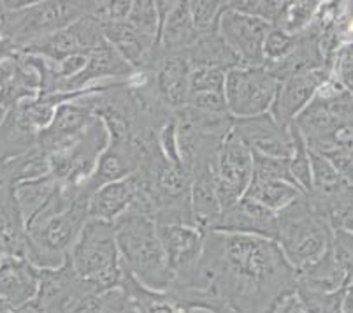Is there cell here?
Segmentation results:
<instances>
[{
	"label": "cell",
	"mask_w": 353,
	"mask_h": 313,
	"mask_svg": "<svg viewBox=\"0 0 353 313\" xmlns=\"http://www.w3.org/2000/svg\"><path fill=\"white\" fill-rule=\"evenodd\" d=\"M320 2L314 0H299V2H285L283 11L272 28H280L281 32L297 35L306 30L319 11Z\"/></svg>",
	"instance_id": "cell-30"
},
{
	"label": "cell",
	"mask_w": 353,
	"mask_h": 313,
	"mask_svg": "<svg viewBox=\"0 0 353 313\" xmlns=\"http://www.w3.org/2000/svg\"><path fill=\"white\" fill-rule=\"evenodd\" d=\"M134 76L136 70L125 62L123 57L111 44L105 43L104 46L88 55L85 69L63 86V93L79 92L99 83L125 82Z\"/></svg>",
	"instance_id": "cell-19"
},
{
	"label": "cell",
	"mask_w": 353,
	"mask_h": 313,
	"mask_svg": "<svg viewBox=\"0 0 353 313\" xmlns=\"http://www.w3.org/2000/svg\"><path fill=\"white\" fill-rule=\"evenodd\" d=\"M272 313H307V312H306V308L301 305V301L297 299V296L292 294V296H288L287 299H283L280 305L276 306L274 312Z\"/></svg>",
	"instance_id": "cell-43"
},
{
	"label": "cell",
	"mask_w": 353,
	"mask_h": 313,
	"mask_svg": "<svg viewBox=\"0 0 353 313\" xmlns=\"http://www.w3.org/2000/svg\"><path fill=\"white\" fill-rule=\"evenodd\" d=\"M223 9H225V2H220V0H192L188 2V11H190L192 21L199 34L216 30L218 19H220Z\"/></svg>",
	"instance_id": "cell-35"
},
{
	"label": "cell",
	"mask_w": 353,
	"mask_h": 313,
	"mask_svg": "<svg viewBox=\"0 0 353 313\" xmlns=\"http://www.w3.org/2000/svg\"><path fill=\"white\" fill-rule=\"evenodd\" d=\"M160 243L172 273V283L187 282L204 248V234L190 225H157Z\"/></svg>",
	"instance_id": "cell-15"
},
{
	"label": "cell",
	"mask_w": 353,
	"mask_h": 313,
	"mask_svg": "<svg viewBox=\"0 0 353 313\" xmlns=\"http://www.w3.org/2000/svg\"><path fill=\"white\" fill-rule=\"evenodd\" d=\"M59 187V182L51 176H41V178L28 180L14 185V198L20 208L21 217H23L25 225L34 218V215L48 202V199L53 196V192Z\"/></svg>",
	"instance_id": "cell-28"
},
{
	"label": "cell",
	"mask_w": 353,
	"mask_h": 313,
	"mask_svg": "<svg viewBox=\"0 0 353 313\" xmlns=\"http://www.w3.org/2000/svg\"><path fill=\"white\" fill-rule=\"evenodd\" d=\"M295 35L285 34L280 28H271L264 43V58L265 64L280 62L294 50ZM264 64V66H265Z\"/></svg>",
	"instance_id": "cell-40"
},
{
	"label": "cell",
	"mask_w": 353,
	"mask_h": 313,
	"mask_svg": "<svg viewBox=\"0 0 353 313\" xmlns=\"http://www.w3.org/2000/svg\"><path fill=\"white\" fill-rule=\"evenodd\" d=\"M92 0H44L27 2L6 11L0 2V34L21 51L41 39L69 27L83 15H90Z\"/></svg>",
	"instance_id": "cell-7"
},
{
	"label": "cell",
	"mask_w": 353,
	"mask_h": 313,
	"mask_svg": "<svg viewBox=\"0 0 353 313\" xmlns=\"http://www.w3.org/2000/svg\"><path fill=\"white\" fill-rule=\"evenodd\" d=\"M330 225H332V229H343V231H348L353 234V208L343 213L341 217L336 218Z\"/></svg>",
	"instance_id": "cell-44"
},
{
	"label": "cell",
	"mask_w": 353,
	"mask_h": 313,
	"mask_svg": "<svg viewBox=\"0 0 353 313\" xmlns=\"http://www.w3.org/2000/svg\"><path fill=\"white\" fill-rule=\"evenodd\" d=\"M280 82L262 67L237 66L225 74L227 111L234 120L269 113Z\"/></svg>",
	"instance_id": "cell-9"
},
{
	"label": "cell",
	"mask_w": 353,
	"mask_h": 313,
	"mask_svg": "<svg viewBox=\"0 0 353 313\" xmlns=\"http://www.w3.org/2000/svg\"><path fill=\"white\" fill-rule=\"evenodd\" d=\"M259 180H281L295 185L290 174V162L288 159H274L265 155L253 153V176ZM297 187V185H295Z\"/></svg>",
	"instance_id": "cell-37"
},
{
	"label": "cell",
	"mask_w": 353,
	"mask_h": 313,
	"mask_svg": "<svg viewBox=\"0 0 353 313\" xmlns=\"http://www.w3.org/2000/svg\"><path fill=\"white\" fill-rule=\"evenodd\" d=\"M139 192V180L136 174L127 176L120 182L108 183L92 193L88 201L90 218L104 222H117L121 215L130 209Z\"/></svg>",
	"instance_id": "cell-21"
},
{
	"label": "cell",
	"mask_w": 353,
	"mask_h": 313,
	"mask_svg": "<svg viewBox=\"0 0 353 313\" xmlns=\"http://www.w3.org/2000/svg\"><path fill=\"white\" fill-rule=\"evenodd\" d=\"M345 290L339 292H316V290L295 287V296L307 313H343Z\"/></svg>",
	"instance_id": "cell-32"
},
{
	"label": "cell",
	"mask_w": 353,
	"mask_h": 313,
	"mask_svg": "<svg viewBox=\"0 0 353 313\" xmlns=\"http://www.w3.org/2000/svg\"><path fill=\"white\" fill-rule=\"evenodd\" d=\"M95 294L101 292L79 278L67 259L59 269H39V290L30 306L39 313H79Z\"/></svg>",
	"instance_id": "cell-10"
},
{
	"label": "cell",
	"mask_w": 353,
	"mask_h": 313,
	"mask_svg": "<svg viewBox=\"0 0 353 313\" xmlns=\"http://www.w3.org/2000/svg\"><path fill=\"white\" fill-rule=\"evenodd\" d=\"M297 271L276 241L248 234L208 231L190 278L167 292L187 308L211 313H272L295 294Z\"/></svg>",
	"instance_id": "cell-1"
},
{
	"label": "cell",
	"mask_w": 353,
	"mask_h": 313,
	"mask_svg": "<svg viewBox=\"0 0 353 313\" xmlns=\"http://www.w3.org/2000/svg\"><path fill=\"white\" fill-rule=\"evenodd\" d=\"M292 127L303 135L307 150L320 157L352 143L353 95L332 74L310 104L295 116Z\"/></svg>",
	"instance_id": "cell-3"
},
{
	"label": "cell",
	"mask_w": 353,
	"mask_h": 313,
	"mask_svg": "<svg viewBox=\"0 0 353 313\" xmlns=\"http://www.w3.org/2000/svg\"><path fill=\"white\" fill-rule=\"evenodd\" d=\"M90 198L81 187L59 183L46 205L25 225V259L37 269H59L88 222Z\"/></svg>",
	"instance_id": "cell-2"
},
{
	"label": "cell",
	"mask_w": 353,
	"mask_h": 313,
	"mask_svg": "<svg viewBox=\"0 0 353 313\" xmlns=\"http://www.w3.org/2000/svg\"><path fill=\"white\" fill-rule=\"evenodd\" d=\"M292 141H294V153L288 159L290 162V174L297 189L303 193H307L311 190V160L310 150L304 143L303 135L297 132V129L290 125Z\"/></svg>",
	"instance_id": "cell-31"
},
{
	"label": "cell",
	"mask_w": 353,
	"mask_h": 313,
	"mask_svg": "<svg viewBox=\"0 0 353 313\" xmlns=\"http://www.w3.org/2000/svg\"><path fill=\"white\" fill-rule=\"evenodd\" d=\"M311 190L304 193L316 211L332 224L343 213L353 208V183L334 169L332 164L310 151Z\"/></svg>",
	"instance_id": "cell-13"
},
{
	"label": "cell",
	"mask_w": 353,
	"mask_h": 313,
	"mask_svg": "<svg viewBox=\"0 0 353 313\" xmlns=\"http://www.w3.org/2000/svg\"><path fill=\"white\" fill-rule=\"evenodd\" d=\"M253 176V153L230 131L220 143L214 157V183L221 211L236 205L248 189Z\"/></svg>",
	"instance_id": "cell-11"
},
{
	"label": "cell",
	"mask_w": 353,
	"mask_h": 313,
	"mask_svg": "<svg viewBox=\"0 0 353 313\" xmlns=\"http://www.w3.org/2000/svg\"><path fill=\"white\" fill-rule=\"evenodd\" d=\"M334 260L341 267V271L348 278V283L353 282V234L343 229H334L332 241L329 247Z\"/></svg>",
	"instance_id": "cell-38"
},
{
	"label": "cell",
	"mask_w": 353,
	"mask_h": 313,
	"mask_svg": "<svg viewBox=\"0 0 353 313\" xmlns=\"http://www.w3.org/2000/svg\"><path fill=\"white\" fill-rule=\"evenodd\" d=\"M227 6L234 11L259 18L274 27L283 11L285 2L281 0H232V2H227Z\"/></svg>",
	"instance_id": "cell-36"
},
{
	"label": "cell",
	"mask_w": 353,
	"mask_h": 313,
	"mask_svg": "<svg viewBox=\"0 0 353 313\" xmlns=\"http://www.w3.org/2000/svg\"><path fill=\"white\" fill-rule=\"evenodd\" d=\"M187 60L190 70L206 67V69H218L229 73L230 69L239 66V60L230 51L225 41L221 39L218 30L199 35L194 46L187 51Z\"/></svg>",
	"instance_id": "cell-25"
},
{
	"label": "cell",
	"mask_w": 353,
	"mask_h": 313,
	"mask_svg": "<svg viewBox=\"0 0 353 313\" xmlns=\"http://www.w3.org/2000/svg\"><path fill=\"white\" fill-rule=\"evenodd\" d=\"M141 160L143 144L139 140L109 141L108 148L95 166L94 174L81 189L88 193V198H92V193L97 192L101 187L136 174L141 167Z\"/></svg>",
	"instance_id": "cell-17"
},
{
	"label": "cell",
	"mask_w": 353,
	"mask_h": 313,
	"mask_svg": "<svg viewBox=\"0 0 353 313\" xmlns=\"http://www.w3.org/2000/svg\"><path fill=\"white\" fill-rule=\"evenodd\" d=\"M39 290V269L25 257L0 260V303L11 312L25 308Z\"/></svg>",
	"instance_id": "cell-18"
},
{
	"label": "cell",
	"mask_w": 353,
	"mask_h": 313,
	"mask_svg": "<svg viewBox=\"0 0 353 313\" xmlns=\"http://www.w3.org/2000/svg\"><path fill=\"white\" fill-rule=\"evenodd\" d=\"M214 231L248 234V236L268 238L274 241L276 211L268 209L252 199L241 198L236 205L221 211Z\"/></svg>",
	"instance_id": "cell-20"
},
{
	"label": "cell",
	"mask_w": 353,
	"mask_h": 313,
	"mask_svg": "<svg viewBox=\"0 0 353 313\" xmlns=\"http://www.w3.org/2000/svg\"><path fill=\"white\" fill-rule=\"evenodd\" d=\"M329 218L301 196L276 213L274 241L295 271H303L329 250L332 241Z\"/></svg>",
	"instance_id": "cell-5"
},
{
	"label": "cell",
	"mask_w": 353,
	"mask_h": 313,
	"mask_svg": "<svg viewBox=\"0 0 353 313\" xmlns=\"http://www.w3.org/2000/svg\"><path fill=\"white\" fill-rule=\"evenodd\" d=\"M25 256V220L14 198V187L0 182V260Z\"/></svg>",
	"instance_id": "cell-23"
},
{
	"label": "cell",
	"mask_w": 353,
	"mask_h": 313,
	"mask_svg": "<svg viewBox=\"0 0 353 313\" xmlns=\"http://www.w3.org/2000/svg\"><path fill=\"white\" fill-rule=\"evenodd\" d=\"M79 313H137L121 287L95 294L83 305Z\"/></svg>",
	"instance_id": "cell-33"
},
{
	"label": "cell",
	"mask_w": 353,
	"mask_h": 313,
	"mask_svg": "<svg viewBox=\"0 0 353 313\" xmlns=\"http://www.w3.org/2000/svg\"><path fill=\"white\" fill-rule=\"evenodd\" d=\"M121 289L132 301L137 313H187V306L167 290H153L137 282L123 267Z\"/></svg>",
	"instance_id": "cell-26"
},
{
	"label": "cell",
	"mask_w": 353,
	"mask_h": 313,
	"mask_svg": "<svg viewBox=\"0 0 353 313\" xmlns=\"http://www.w3.org/2000/svg\"><path fill=\"white\" fill-rule=\"evenodd\" d=\"M334 74L338 76L339 82L353 95V41L346 43L339 50L336 62H334Z\"/></svg>",
	"instance_id": "cell-41"
},
{
	"label": "cell",
	"mask_w": 353,
	"mask_h": 313,
	"mask_svg": "<svg viewBox=\"0 0 353 313\" xmlns=\"http://www.w3.org/2000/svg\"><path fill=\"white\" fill-rule=\"evenodd\" d=\"M125 21L139 32H143V34L159 39L160 18L155 2H152V0H136V2H132L130 12H128Z\"/></svg>",
	"instance_id": "cell-34"
},
{
	"label": "cell",
	"mask_w": 353,
	"mask_h": 313,
	"mask_svg": "<svg viewBox=\"0 0 353 313\" xmlns=\"http://www.w3.org/2000/svg\"><path fill=\"white\" fill-rule=\"evenodd\" d=\"M334 74L332 69H314L307 73L295 74L287 77L278 86L274 102H272L271 116L283 127H290L295 116L299 115L304 108L311 102L320 86Z\"/></svg>",
	"instance_id": "cell-16"
},
{
	"label": "cell",
	"mask_w": 353,
	"mask_h": 313,
	"mask_svg": "<svg viewBox=\"0 0 353 313\" xmlns=\"http://www.w3.org/2000/svg\"><path fill=\"white\" fill-rule=\"evenodd\" d=\"M108 144V129L95 116L81 134L50 153V174L63 185L83 187L94 174Z\"/></svg>",
	"instance_id": "cell-8"
},
{
	"label": "cell",
	"mask_w": 353,
	"mask_h": 313,
	"mask_svg": "<svg viewBox=\"0 0 353 313\" xmlns=\"http://www.w3.org/2000/svg\"><path fill=\"white\" fill-rule=\"evenodd\" d=\"M14 313H39V312H37V310H35V308H32V306L28 305V306H25V308L18 310V312H14Z\"/></svg>",
	"instance_id": "cell-45"
},
{
	"label": "cell",
	"mask_w": 353,
	"mask_h": 313,
	"mask_svg": "<svg viewBox=\"0 0 353 313\" xmlns=\"http://www.w3.org/2000/svg\"><path fill=\"white\" fill-rule=\"evenodd\" d=\"M199 30L192 21L188 2H174L163 19L157 43L167 53H187L199 39Z\"/></svg>",
	"instance_id": "cell-24"
},
{
	"label": "cell",
	"mask_w": 353,
	"mask_h": 313,
	"mask_svg": "<svg viewBox=\"0 0 353 313\" xmlns=\"http://www.w3.org/2000/svg\"><path fill=\"white\" fill-rule=\"evenodd\" d=\"M271 28V25L262 19L234 11L225 2L216 30L236 55L239 66L262 67L265 64L264 43Z\"/></svg>",
	"instance_id": "cell-12"
},
{
	"label": "cell",
	"mask_w": 353,
	"mask_h": 313,
	"mask_svg": "<svg viewBox=\"0 0 353 313\" xmlns=\"http://www.w3.org/2000/svg\"><path fill=\"white\" fill-rule=\"evenodd\" d=\"M232 131L252 150V153L274 159H290L294 153L290 127L278 124L271 113L234 120Z\"/></svg>",
	"instance_id": "cell-14"
},
{
	"label": "cell",
	"mask_w": 353,
	"mask_h": 313,
	"mask_svg": "<svg viewBox=\"0 0 353 313\" xmlns=\"http://www.w3.org/2000/svg\"><path fill=\"white\" fill-rule=\"evenodd\" d=\"M104 35L105 41L123 57L125 62L136 73H141L146 67L157 44V39L143 34L127 21L104 23Z\"/></svg>",
	"instance_id": "cell-22"
},
{
	"label": "cell",
	"mask_w": 353,
	"mask_h": 313,
	"mask_svg": "<svg viewBox=\"0 0 353 313\" xmlns=\"http://www.w3.org/2000/svg\"><path fill=\"white\" fill-rule=\"evenodd\" d=\"M323 159L329 160L334 169L341 176H345L350 183H353V141L345 146L329 151L327 155H323Z\"/></svg>",
	"instance_id": "cell-42"
},
{
	"label": "cell",
	"mask_w": 353,
	"mask_h": 313,
	"mask_svg": "<svg viewBox=\"0 0 353 313\" xmlns=\"http://www.w3.org/2000/svg\"><path fill=\"white\" fill-rule=\"evenodd\" d=\"M69 263L74 273L99 292L118 289L123 278V264L113 222L88 218L78 241L70 248Z\"/></svg>",
	"instance_id": "cell-6"
},
{
	"label": "cell",
	"mask_w": 353,
	"mask_h": 313,
	"mask_svg": "<svg viewBox=\"0 0 353 313\" xmlns=\"http://www.w3.org/2000/svg\"><path fill=\"white\" fill-rule=\"evenodd\" d=\"M114 232L125 271L148 289H169L172 273L155 222L139 213L128 211L114 222Z\"/></svg>",
	"instance_id": "cell-4"
},
{
	"label": "cell",
	"mask_w": 353,
	"mask_h": 313,
	"mask_svg": "<svg viewBox=\"0 0 353 313\" xmlns=\"http://www.w3.org/2000/svg\"><path fill=\"white\" fill-rule=\"evenodd\" d=\"M174 116L179 124L187 125L192 131L204 135L221 137V140L232 131L234 125V118L229 113L204 111V109H195L190 106L179 109L178 113H174Z\"/></svg>",
	"instance_id": "cell-29"
},
{
	"label": "cell",
	"mask_w": 353,
	"mask_h": 313,
	"mask_svg": "<svg viewBox=\"0 0 353 313\" xmlns=\"http://www.w3.org/2000/svg\"><path fill=\"white\" fill-rule=\"evenodd\" d=\"M301 196H303V192L288 182L252 178L243 198L252 199V201L259 202V205L265 206L268 209H272V211L278 213L285 206L290 205L292 201L301 198Z\"/></svg>",
	"instance_id": "cell-27"
},
{
	"label": "cell",
	"mask_w": 353,
	"mask_h": 313,
	"mask_svg": "<svg viewBox=\"0 0 353 313\" xmlns=\"http://www.w3.org/2000/svg\"><path fill=\"white\" fill-rule=\"evenodd\" d=\"M225 74L218 69H192L190 70V88L188 95L194 93H211V92H223L225 90Z\"/></svg>",
	"instance_id": "cell-39"
}]
</instances>
